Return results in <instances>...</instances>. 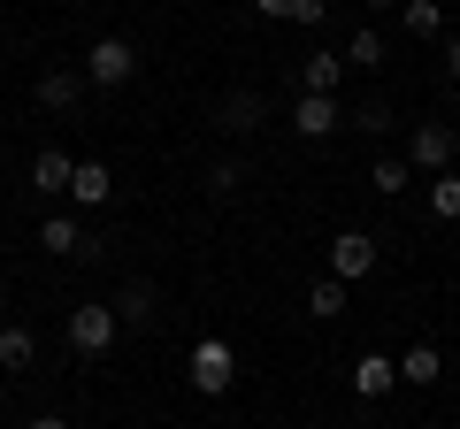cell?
Returning <instances> with one entry per match:
<instances>
[{"label":"cell","mask_w":460,"mask_h":429,"mask_svg":"<svg viewBox=\"0 0 460 429\" xmlns=\"http://www.w3.org/2000/svg\"><path fill=\"white\" fill-rule=\"evenodd\" d=\"M368 8H399V0H368Z\"/></svg>","instance_id":"484cf974"},{"label":"cell","mask_w":460,"mask_h":429,"mask_svg":"<svg viewBox=\"0 0 460 429\" xmlns=\"http://www.w3.org/2000/svg\"><path fill=\"white\" fill-rule=\"evenodd\" d=\"M77 92H84L77 69H47V77H39V108H54V116H69V108H77Z\"/></svg>","instance_id":"30bf717a"},{"label":"cell","mask_w":460,"mask_h":429,"mask_svg":"<svg viewBox=\"0 0 460 429\" xmlns=\"http://www.w3.org/2000/svg\"><path fill=\"white\" fill-rule=\"evenodd\" d=\"M429 207L445 214V223H460V177L445 169V177H429Z\"/></svg>","instance_id":"44dd1931"},{"label":"cell","mask_w":460,"mask_h":429,"mask_svg":"<svg viewBox=\"0 0 460 429\" xmlns=\"http://www.w3.org/2000/svg\"><path fill=\"white\" fill-rule=\"evenodd\" d=\"M345 62H353V69H376V62H384V39H376V31H353V47H345Z\"/></svg>","instance_id":"7402d4cb"},{"label":"cell","mask_w":460,"mask_h":429,"mask_svg":"<svg viewBox=\"0 0 460 429\" xmlns=\"http://www.w3.org/2000/svg\"><path fill=\"white\" fill-rule=\"evenodd\" d=\"M0 314H8V292H0Z\"/></svg>","instance_id":"4316f807"},{"label":"cell","mask_w":460,"mask_h":429,"mask_svg":"<svg viewBox=\"0 0 460 429\" xmlns=\"http://www.w3.org/2000/svg\"><path fill=\"white\" fill-rule=\"evenodd\" d=\"M445 77H460V39H445Z\"/></svg>","instance_id":"cb8c5ba5"},{"label":"cell","mask_w":460,"mask_h":429,"mask_svg":"<svg viewBox=\"0 0 460 429\" xmlns=\"http://www.w3.org/2000/svg\"><path fill=\"white\" fill-rule=\"evenodd\" d=\"M223 123H230V131H253V123H261V92H230L223 100Z\"/></svg>","instance_id":"ffe728a7"},{"label":"cell","mask_w":460,"mask_h":429,"mask_svg":"<svg viewBox=\"0 0 460 429\" xmlns=\"http://www.w3.org/2000/svg\"><path fill=\"white\" fill-rule=\"evenodd\" d=\"M338 123H345L338 100H323V92H299V100H292V131H299V138H330Z\"/></svg>","instance_id":"8992f818"},{"label":"cell","mask_w":460,"mask_h":429,"mask_svg":"<svg viewBox=\"0 0 460 429\" xmlns=\"http://www.w3.org/2000/svg\"><path fill=\"white\" fill-rule=\"evenodd\" d=\"M407 177H414V169L399 162V153H384V162L368 169V192H384V199H399V192H407Z\"/></svg>","instance_id":"e0dca14e"},{"label":"cell","mask_w":460,"mask_h":429,"mask_svg":"<svg viewBox=\"0 0 460 429\" xmlns=\"http://www.w3.org/2000/svg\"><path fill=\"white\" fill-rule=\"evenodd\" d=\"M399 16L414 39H445V0H399Z\"/></svg>","instance_id":"4fadbf2b"},{"label":"cell","mask_w":460,"mask_h":429,"mask_svg":"<svg viewBox=\"0 0 460 429\" xmlns=\"http://www.w3.org/2000/svg\"><path fill=\"white\" fill-rule=\"evenodd\" d=\"M238 184H246V177H238V162H215V169H208V192H215V199H230Z\"/></svg>","instance_id":"603a6c76"},{"label":"cell","mask_w":460,"mask_h":429,"mask_svg":"<svg viewBox=\"0 0 460 429\" xmlns=\"http://www.w3.org/2000/svg\"><path fill=\"white\" fill-rule=\"evenodd\" d=\"M123 337V322H115L108 299H84V307H69V353H84V361H100V353Z\"/></svg>","instance_id":"6da1fadb"},{"label":"cell","mask_w":460,"mask_h":429,"mask_svg":"<svg viewBox=\"0 0 460 429\" xmlns=\"http://www.w3.org/2000/svg\"><path fill=\"white\" fill-rule=\"evenodd\" d=\"M31 353H39V337L23 330V322H8V330H0V368H23Z\"/></svg>","instance_id":"d6986e66"},{"label":"cell","mask_w":460,"mask_h":429,"mask_svg":"<svg viewBox=\"0 0 460 429\" xmlns=\"http://www.w3.org/2000/svg\"><path fill=\"white\" fill-rule=\"evenodd\" d=\"M31 429H69V422H62V414H39V422H31Z\"/></svg>","instance_id":"d4e9b609"},{"label":"cell","mask_w":460,"mask_h":429,"mask_svg":"<svg viewBox=\"0 0 460 429\" xmlns=\"http://www.w3.org/2000/svg\"><path fill=\"white\" fill-rule=\"evenodd\" d=\"M445 162H453V123H414V138H407V169L445 177Z\"/></svg>","instance_id":"5b68a950"},{"label":"cell","mask_w":460,"mask_h":429,"mask_svg":"<svg viewBox=\"0 0 460 429\" xmlns=\"http://www.w3.org/2000/svg\"><path fill=\"white\" fill-rule=\"evenodd\" d=\"M108 192H115L108 162H77V177H69V199H77V207H108Z\"/></svg>","instance_id":"9c48e42d"},{"label":"cell","mask_w":460,"mask_h":429,"mask_svg":"<svg viewBox=\"0 0 460 429\" xmlns=\"http://www.w3.org/2000/svg\"><path fill=\"white\" fill-rule=\"evenodd\" d=\"M84 77H93V84H131L138 77V47H131V39H93Z\"/></svg>","instance_id":"3957f363"},{"label":"cell","mask_w":460,"mask_h":429,"mask_svg":"<svg viewBox=\"0 0 460 429\" xmlns=\"http://www.w3.org/2000/svg\"><path fill=\"white\" fill-rule=\"evenodd\" d=\"M39 246H47V253H84L77 214H47V223H39Z\"/></svg>","instance_id":"5bb4252c"},{"label":"cell","mask_w":460,"mask_h":429,"mask_svg":"<svg viewBox=\"0 0 460 429\" xmlns=\"http://www.w3.org/2000/svg\"><path fill=\"white\" fill-rule=\"evenodd\" d=\"M299 84H307V92H323V100H338V84H345V54H307V62H299Z\"/></svg>","instance_id":"ba28073f"},{"label":"cell","mask_w":460,"mask_h":429,"mask_svg":"<svg viewBox=\"0 0 460 429\" xmlns=\"http://www.w3.org/2000/svg\"><path fill=\"white\" fill-rule=\"evenodd\" d=\"M69 177H77V162H69V153L62 146H47V153H39V162H31V184H39V192H69Z\"/></svg>","instance_id":"7c38bea8"},{"label":"cell","mask_w":460,"mask_h":429,"mask_svg":"<svg viewBox=\"0 0 460 429\" xmlns=\"http://www.w3.org/2000/svg\"><path fill=\"white\" fill-rule=\"evenodd\" d=\"M253 16H269V23H323V0H253Z\"/></svg>","instance_id":"9a60e30c"},{"label":"cell","mask_w":460,"mask_h":429,"mask_svg":"<svg viewBox=\"0 0 460 429\" xmlns=\"http://www.w3.org/2000/svg\"><path fill=\"white\" fill-rule=\"evenodd\" d=\"M438 376H445V353L438 346H407V353H399V383L422 391V383H438Z\"/></svg>","instance_id":"8fae6325"},{"label":"cell","mask_w":460,"mask_h":429,"mask_svg":"<svg viewBox=\"0 0 460 429\" xmlns=\"http://www.w3.org/2000/svg\"><path fill=\"white\" fill-rule=\"evenodd\" d=\"M368 268H376V238H368V231H338V238H330V276H338V284H361Z\"/></svg>","instance_id":"277c9868"},{"label":"cell","mask_w":460,"mask_h":429,"mask_svg":"<svg viewBox=\"0 0 460 429\" xmlns=\"http://www.w3.org/2000/svg\"><path fill=\"white\" fill-rule=\"evenodd\" d=\"M307 314H314V322H338V314H345V284H338V276H323V284L307 292Z\"/></svg>","instance_id":"ac0fdd59"},{"label":"cell","mask_w":460,"mask_h":429,"mask_svg":"<svg viewBox=\"0 0 460 429\" xmlns=\"http://www.w3.org/2000/svg\"><path fill=\"white\" fill-rule=\"evenodd\" d=\"M230 383H238V361H230V346H223V337H199V346H192V391L223 398Z\"/></svg>","instance_id":"7a4b0ae2"},{"label":"cell","mask_w":460,"mask_h":429,"mask_svg":"<svg viewBox=\"0 0 460 429\" xmlns=\"http://www.w3.org/2000/svg\"><path fill=\"white\" fill-rule=\"evenodd\" d=\"M392 383H399V361H392V353H361V361H353V391H361V398H384Z\"/></svg>","instance_id":"52a82bcc"},{"label":"cell","mask_w":460,"mask_h":429,"mask_svg":"<svg viewBox=\"0 0 460 429\" xmlns=\"http://www.w3.org/2000/svg\"><path fill=\"white\" fill-rule=\"evenodd\" d=\"M115 322H123V330H138V322H154V284H131V292L115 299Z\"/></svg>","instance_id":"2e32d148"}]
</instances>
